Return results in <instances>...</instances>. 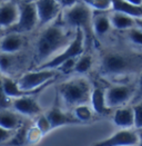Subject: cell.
Returning a JSON list of instances; mask_svg holds the SVG:
<instances>
[{
  "mask_svg": "<svg viewBox=\"0 0 142 146\" xmlns=\"http://www.w3.org/2000/svg\"><path fill=\"white\" fill-rule=\"evenodd\" d=\"M113 123L121 129H131L134 127V113L133 107L122 106L113 113Z\"/></svg>",
  "mask_w": 142,
  "mask_h": 146,
  "instance_id": "obj_17",
  "label": "cell"
},
{
  "mask_svg": "<svg viewBox=\"0 0 142 146\" xmlns=\"http://www.w3.org/2000/svg\"><path fill=\"white\" fill-rule=\"evenodd\" d=\"M24 123V119L21 118L20 114L17 113L16 110L7 108V110H1L0 111V127L1 128L16 131Z\"/></svg>",
  "mask_w": 142,
  "mask_h": 146,
  "instance_id": "obj_19",
  "label": "cell"
},
{
  "mask_svg": "<svg viewBox=\"0 0 142 146\" xmlns=\"http://www.w3.org/2000/svg\"><path fill=\"white\" fill-rule=\"evenodd\" d=\"M58 19L47 25L36 40L34 54L35 68L62 52L74 39L77 30L71 33L70 28H68L61 20V17L60 20Z\"/></svg>",
  "mask_w": 142,
  "mask_h": 146,
  "instance_id": "obj_1",
  "label": "cell"
},
{
  "mask_svg": "<svg viewBox=\"0 0 142 146\" xmlns=\"http://www.w3.org/2000/svg\"><path fill=\"white\" fill-rule=\"evenodd\" d=\"M99 72L103 77L119 78L142 72V52L106 50L101 55Z\"/></svg>",
  "mask_w": 142,
  "mask_h": 146,
  "instance_id": "obj_2",
  "label": "cell"
},
{
  "mask_svg": "<svg viewBox=\"0 0 142 146\" xmlns=\"http://www.w3.org/2000/svg\"><path fill=\"white\" fill-rule=\"evenodd\" d=\"M138 133V144L137 146H142V131H137Z\"/></svg>",
  "mask_w": 142,
  "mask_h": 146,
  "instance_id": "obj_33",
  "label": "cell"
},
{
  "mask_svg": "<svg viewBox=\"0 0 142 146\" xmlns=\"http://www.w3.org/2000/svg\"><path fill=\"white\" fill-rule=\"evenodd\" d=\"M111 11L126 13L133 18H142V6H135L126 0H111Z\"/></svg>",
  "mask_w": 142,
  "mask_h": 146,
  "instance_id": "obj_21",
  "label": "cell"
},
{
  "mask_svg": "<svg viewBox=\"0 0 142 146\" xmlns=\"http://www.w3.org/2000/svg\"><path fill=\"white\" fill-rule=\"evenodd\" d=\"M135 27H138L142 31V18H137L135 19Z\"/></svg>",
  "mask_w": 142,
  "mask_h": 146,
  "instance_id": "obj_34",
  "label": "cell"
},
{
  "mask_svg": "<svg viewBox=\"0 0 142 146\" xmlns=\"http://www.w3.org/2000/svg\"><path fill=\"white\" fill-rule=\"evenodd\" d=\"M110 20L113 29H117L120 31H127L131 28L135 27V19L129 15L121 13L117 11H110Z\"/></svg>",
  "mask_w": 142,
  "mask_h": 146,
  "instance_id": "obj_20",
  "label": "cell"
},
{
  "mask_svg": "<svg viewBox=\"0 0 142 146\" xmlns=\"http://www.w3.org/2000/svg\"><path fill=\"white\" fill-rule=\"evenodd\" d=\"M12 110L26 116H38L41 114V106L38 103L36 96H24V97L12 98Z\"/></svg>",
  "mask_w": 142,
  "mask_h": 146,
  "instance_id": "obj_14",
  "label": "cell"
},
{
  "mask_svg": "<svg viewBox=\"0 0 142 146\" xmlns=\"http://www.w3.org/2000/svg\"><path fill=\"white\" fill-rule=\"evenodd\" d=\"M137 86L131 84H114L106 89V104L112 110L122 107L129 100L134 98Z\"/></svg>",
  "mask_w": 142,
  "mask_h": 146,
  "instance_id": "obj_8",
  "label": "cell"
},
{
  "mask_svg": "<svg viewBox=\"0 0 142 146\" xmlns=\"http://www.w3.org/2000/svg\"><path fill=\"white\" fill-rule=\"evenodd\" d=\"M95 110H92L91 106H88L87 104L79 105L73 108V115L82 123H89L91 122L95 117Z\"/></svg>",
  "mask_w": 142,
  "mask_h": 146,
  "instance_id": "obj_24",
  "label": "cell"
},
{
  "mask_svg": "<svg viewBox=\"0 0 142 146\" xmlns=\"http://www.w3.org/2000/svg\"><path fill=\"white\" fill-rule=\"evenodd\" d=\"M20 15V5L12 0H2L0 5V24L1 29L6 30L18 21Z\"/></svg>",
  "mask_w": 142,
  "mask_h": 146,
  "instance_id": "obj_13",
  "label": "cell"
},
{
  "mask_svg": "<svg viewBox=\"0 0 142 146\" xmlns=\"http://www.w3.org/2000/svg\"><path fill=\"white\" fill-rule=\"evenodd\" d=\"M85 46L87 45H85L84 33L81 29H78L76 31L74 39L72 40V42L67 48L62 52H60L59 55H57L56 57H53L52 59L42 64L41 66H39L37 68H39V69H58L60 66L67 60L72 59V58H78L81 55H83ZM34 69H36V68H34Z\"/></svg>",
  "mask_w": 142,
  "mask_h": 146,
  "instance_id": "obj_5",
  "label": "cell"
},
{
  "mask_svg": "<svg viewBox=\"0 0 142 146\" xmlns=\"http://www.w3.org/2000/svg\"><path fill=\"white\" fill-rule=\"evenodd\" d=\"M126 1H128L130 3H133L135 6H142V0H126Z\"/></svg>",
  "mask_w": 142,
  "mask_h": 146,
  "instance_id": "obj_35",
  "label": "cell"
},
{
  "mask_svg": "<svg viewBox=\"0 0 142 146\" xmlns=\"http://www.w3.org/2000/svg\"><path fill=\"white\" fill-rule=\"evenodd\" d=\"M126 37L130 44L142 48V31L138 27H133L126 31Z\"/></svg>",
  "mask_w": 142,
  "mask_h": 146,
  "instance_id": "obj_29",
  "label": "cell"
},
{
  "mask_svg": "<svg viewBox=\"0 0 142 146\" xmlns=\"http://www.w3.org/2000/svg\"><path fill=\"white\" fill-rule=\"evenodd\" d=\"M78 2L85 3L92 9L100 10V11H111V8H112L111 0H61L60 3L62 8H68Z\"/></svg>",
  "mask_w": 142,
  "mask_h": 146,
  "instance_id": "obj_22",
  "label": "cell"
},
{
  "mask_svg": "<svg viewBox=\"0 0 142 146\" xmlns=\"http://www.w3.org/2000/svg\"><path fill=\"white\" fill-rule=\"evenodd\" d=\"M138 144V133L132 129H120L109 137L98 141L90 146H135Z\"/></svg>",
  "mask_w": 142,
  "mask_h": 146,
  "instance_id": "obj_11",
  "label": "cell"
},
{
  "mask_svg": "<svg viewBox=\"0 0 142 146\" xmlns=\"http://www.w3.org/2000/svg\"><path fill=\"white\" fill-rule=\"evenodd\" d=\"M59 76L57 69H39L36 68L31 72L24 73L17 79V84L22 90H35L48 83L56 82Z\"/></svg>",
  "mask_w": 142,
  "mask_h": 146,
  "instance_id": "obj_6",
  "label": "cell"
},
{
  "mask_svg": "<svg viewBox=\"0 0 142 146\" xmlns=\"http://www.w3.org/2000/svg\"><path fill=\"white\" fill-rule=\"evenodd\" d=\"M61 20L68 28L72 30L81 29L85 36V45L90 44L95 37L93 33V11L88 5L78 2L71 7L63 8L61 12Z\"/></svg>",
  "mask_w": 142,
  "mask_h": 146,
  "instance_id": "obj_3",
  "label": "cell"
},
{
  "mask_svg": "<svg viewBox=\"0 0 142 146\" xmlns=\"http://www.w3.org/2000/svg\"><path fill=\"white\" fill-rule=\"evenodd\" d=\"M134 113V128L137 131H142V100L133 105Z\"/></svg>",
  "mask_w": 142,
  "mask_h": 146,
  "instance_id": "obj_30",
  "label": "cell"
},
{
  "mask_svg": "<svg viewBox=\"0 0 142 146\" xmlns=\"http://www.w3.org/2000/svg\"><path fill=\"white\" fill-rule=\"evenodd\" d=\"M92 65H93V57L90 54H83L77 59L74 66V73L80 75L88 73L91 69Z\"/></svg>",
  "mask_w": 142,
  "mask_h": 146,
  "instance_id": "obj_25",
  "label": "cell"
},
{
  "mask_svg": "<svg viewBox=\"0 0 142 146\" xmlns=\"http://www.w3.org/2000/svg\"><path fill=\"white\" fill-rule=\"evenodd\" d=\"M36 117H37V118H36L34 125H36V126L42 132L43 135L50 133V132L53 129V127H52L50 121L48 119V117L46 116V114H40V115L36 116Z\"/></svg>",
  "mask_w": 142,
  "mask_h": 146,
  "instance_id": "obj_28",
  "label": "cell"
},
{
  "mask_svg": "<svg viewBox=\"0 0 142 146\" xmlns=\"http://www.w3.org/2000/svg\"><path fill=\"white\" fill-rule=\"evenodd\" d=\"M134 99H137L138 102L142 100V72L140 73L138 83H137V92H135V95H134Z\"/></svg>",
  "mask_w": 142,
  "mask_h": 146,
  "instance_id": "obj_32",
  "label": "cell"
},
{
  "mask_svg": "<svg viewBox=\"0 0 142 146\" xmlns=\"http://www.w3.org/2000/svg\"><path fill=\"white\" fill-rule=\"evenodd\" d=\"M57 102L49 108V110L45 113L46 116L48 117V119L50 121L53 129L55 128H58L61 126H67V125H78V124H82L80 122L74 115L73 113L70 114L68 111H64V110L61 108L59 104V96L57 95Z\"/></svg>",
  "mask_w": 142,
  "mask_h": 146,
  "instance_id": "obj_10",
  "label": "cell"
},
{
  "mask_svg": "<svg viewBox=\"0 0 142 146\" xmlns=\"http://www.w3.org/2000/svg\"><path fill=\"white\" fill-rule=\"evenodd\" d=\"M92 87L85 78H72L58 86V96L68 107H77L90 102Z\"/></svg>",
  "mask_w": 142,
  "mask_h": 146,
  "instance_id": "obj_4",
  "label": "cell"
},
{
  "mask_svg": "<svg viewBox=\"0 0 142 146\" xmlns=\"http://www.w3.org/2000/svg\"><path fill=\"white\" fill-rule=\"evenodd\" d=\"M0 128H1V127H0ZM16 131H17V129H16ZM16 131L7 129V128H1V135H0V142H1V144L3 145L5 143H7L12 136H13V134L16 133Z\"/></svg>",
  "mask_w": 142,
  "mask_h": 146,
  "instance_id": "obj_31",
  "label": "cell"
},
{
  "mask_svg": "<svg viewBox=\"0 0 142 146\" xmlns=\"http://www.w3.org/2000/svg\"><path fill=\"white\" fill-rule=\"evenodd\" d=\"M17 65V55L16 54H3L1 52V60H0V68L2 75L9 73L12 68Z\"/></svg>",
  "mask_w": 142,
  "mask_h": 146,
  "instance_id": "obj_26",
  "label": "cell"
},
{
  "mask_svg": "<svg viewBox=\"0 0 142 146\" xmlns=\"http://www.w3.org/2000/svg\"><path fill=\"white\" fill-rule=\"evenodd\" d=\"M34 1H35V0H34Z\"/></svg>",
  "mask_w": 142,
  "mask_h": 146,
  "instance_id": "obj_37",
  "label": "cell"
},
{
  "mask_svg": "<svg viewBox=\"0 0 142 146\" xmlns=\"http://www.w3.org/2000/svg\"><path fill=\"white\" fill-rule=\"evenodd\" d=\"M28 128H29V126H27V124L24 123L16 131V133L13 134L11 138L2 146H28V142H27Z\"/></svg>",
  "mask_w": 142,
  "mask_h": 146,
  "instance_id": "obj_23",
  "label": "cell"
},
{
  "mask_svg": "<svg viewBox=\"0 0 142 146\" xmlns=\"http://www.w3.org/2000/svg\"><path fill=\"white\" fill-rule=\"evenodd\" d=\"M95 12H93V21H92L95 36H106L112 28L110 16L106 13V11H100V10H95Z\"/></svg>",
  "mask_w": 142,
  "mask_h": 146,
  "instance_id": "obj_18",
  "label": "cell"
},
{
  "mask_svg": "<svg viewBox=\"0 0 142 146\" xmlns=\"http://www.w3.org/2000/svg\"><path fill=\"white\" fill-rule=\"evenodd\" d=\"M39 24V17L36 8L35 1H28L20 5V15L18 21L12 27L2 30V34H26L34 30L36 26Z\"/></svg>",
  "mask_w": 142,
  "mask_h": 146,
  "instance_id": "obj_7",
  "label": "cell"
},
{
  "mask_svg": "<svg viewBox=\"0 0 142 146\" xmlns=\"http://www.w3.org/2000/svg\"><path fill=\"white\" fill-rule=\"evenodd\" d=\"M55 82L48 83L45 86L35 89V90H22L19 88V86L17 84V80H13L11 77L2 75L1 77V88H2V93L5 95H7L10 98H19V97H24V96H37L39 95L41 92H43L46 88H48Z\"/></svg>",
  "mask_w": 142,
  "mask_h": 146,
  "instance_id": "obj_12",
  "label": "cell"
},
{
  "mask_svg": "<svg viewBox=\"0 0 142 146\" xmlns=\"http://www.w3.org/2000/svg\"><path fill=\"white\" fill-rule=\"evenodd\" d=\"M42 136H45V135L42 134V132H41L36 125L29 126V128H28V133H27V142H28V146L38 144V143L41 141Z\"/></svg>",
  "mask_w": 142,
  "mask_h": 146,
  "instance_id": "obj_27",
  "label": "cell"
},
{
  "mask_svg": "<svg viewBox=\"0 0 142 146\" xmlns=\"http://www.w3.org/2000/svg\"><path fill=\"white\" fill-rule=\"evenodd\" d=\"M35 3L40 26H47L58 19L63 9L58 0H35Z\"/></svg>",
  "mask_w": 142,
  "mask_h": 146,
  "instance_id": "obj_9",
  "label": "cell"
},
{
  "mask_svg": "<svg viewBox=\"0 0 142 146\" xmlns=\"http://www.w3.org/2000/svg\"><path fill=\"white\" fill-rule=\"evenodd\" d=\"M90 103H91L92 110L98 115L103 116V115H108L111 111V108L106 104V89L100 85H95L92 87Z\"/></svg>",
  "mask_w": 142,
  "mask_h": 146,
  "instance_id": "obj_15",
  "label": "cell"
},
{
  "mask_svg": "<svg viewBox=\"0 0 142 146\" xmlns=\"http://www.w3.org/2000/svg\"><path fill=\"white\" fill-rule=\"evenodd\" d=\"M24 45V39L21 34H2L1 38V52L3 54H17Z\"/></svg>",
  "mask_w": 142,
  "mask_h": 146,
  "instance_id": "obj_16",
  "label": "cell"
},
{
  "mask_svg": "<svg viewBox=\"0 0 142 146\" xmlns=\"http://www.w3.org/2000/svg\"><path fill=\"white\" fill-rule=\"evenodd\" d=\"M58 1H59V2H61V0H58Z\"/></svg>",
  "mask_w": 142,
  "mask_h": 146,
  "instance_id": "obj_36",
  "label": "cell"
}]
</instances>
